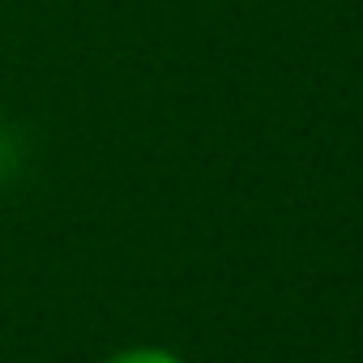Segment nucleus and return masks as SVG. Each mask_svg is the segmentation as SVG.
I'll return each mask as SVG.
<instances>
[{"label": "nucleus", "mask_w": 363, "mask_h": 363, "mask_svg": "<svg viewBox=\"0 0 363 363\" xmlns=\"http://www.w3.org/2000/svg\"><path fill=\"white\" fill-rule=\"evenodd\" d=\"M107 363H184V359L171 354V350H162V346H128V350L111 354Z\"/></svg>", "instance_id": "obj_1"}]
</instances>
